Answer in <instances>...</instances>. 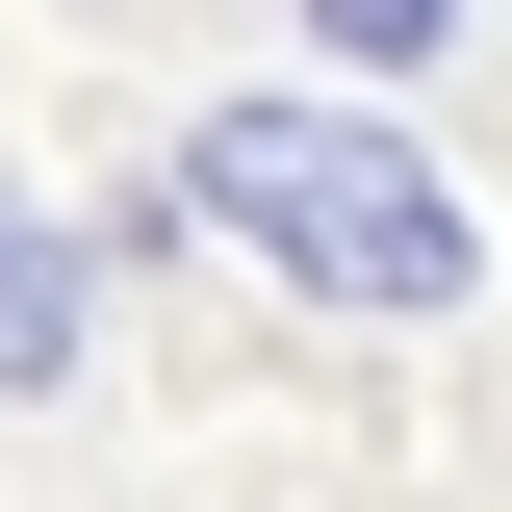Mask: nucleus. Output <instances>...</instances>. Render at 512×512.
<instances>
[{
  "mask_svg": "<svg viewBox=\"0 0 512 512\" xmlns=\"http://www.w3.org/2000/svg\"><path fill=\"white\" fill-rule=\"evenodd\" d=\"M180 205H205V231H256L282 282H333V308H461V205L410 180L384 128H333V103H205Z\"/></svg>",
  "mask_w": 512,
  "mask_h": 512,
  "instance_id": "f257e3e1",
  "label": "nucleus"
},
{
  "mask_svg": "<svg viewBox=\"0 0 512 512\" xmlns=\"http://www.w3.org/2000/svg\"><path fill=\"white\" fill-rule=\"evenodd\" d=\"M52 359H77V256L0 205V384H52Z\"/></svg>",
  "mask_w": 512,
  "mask_h": 512,
  "instance_id": "f03ea898",
  "label": "nucleus"
},
{
  "mask_svg": "<svg viewBox=\"0 0 512 512\" xmlns=\"http://www.w3.org/2000/svg\"><path fill=\"white\" fill-rule=\"evenodd\" d=\"M333 52H436V0H333Z\"/></svg>",
  "mask_w": 512,
  "mask_h": 512,
  "instance_id": "7ed1b4c3",
  "label": "nucleus"
}]
</instances>
